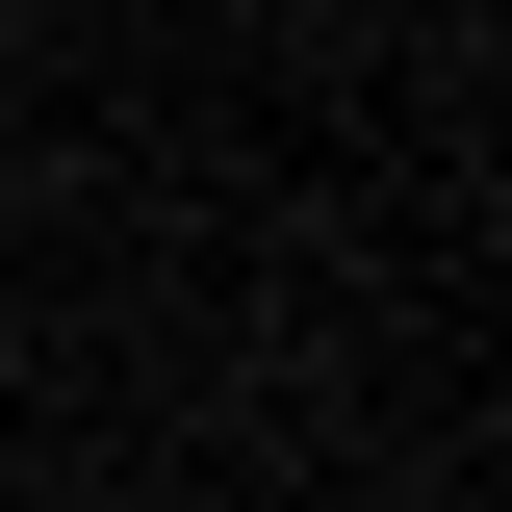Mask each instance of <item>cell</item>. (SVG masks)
<instances>
[{
  "mask_svg": "<svg viewBox=\"0 0 512 512\" xmlns=\"http://www.w3.org/2000/svg\"><path fill=\"white\" fill-rule=\"evenodd\" d=\"M26 26H77V0H0V52H26Z\"/></svg>",
  "mask_w": 512,
  "mask_h": 512,
  "instance_id": "cell-1",
  "label": "cell"
}]
</instances>
